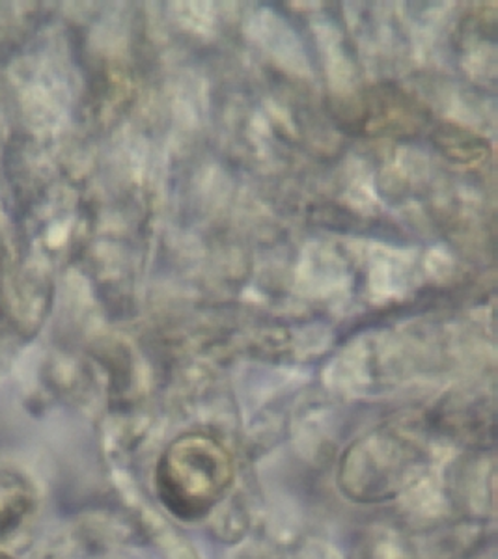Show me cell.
<instances>
[{"instance_id": "1", "label": "cell", "mask_w": 498, "mask_h": 559, "mask_svg": "<svg viewBox=\"0 0 498 559\" xmlns=\"http://www.w3.org/2000/svg\"><path fill=\"white\" fill-rule=\"evenodd\" d=\"M234 477L230 453L205 435L174 440L155 472L157 492L168 511L186 521L204 516Z\"/></svg>"}, {"instance_id": "2", "label": "cell", "mask_w": 498, "mask_h": 559, "mask_svg": "<svg viewBox=\"0 0 498 559\" xmlns=\"http://www.w3.org/2000/svg\"><path fill=\"white\" fill-rule=\"evenodd\" d=\"M420 455L396 437H370L347 450L340 466V485L358 502H384L410 484Z\"/></svg>"}, {"instance_id": "3", "label": "cell", "mask_w": 498, "mask_h": 559, "mask_svg": "<svg viewBox=\"0 0 498 559\" xmlns=\"http://www.w3.org/2000/svg\"><path fill=\"white\" fill-rule=\"evenodd\" d=\"M418 110L407 94L398 88H376L370 97H366L363 107V123L366 129H376L379 133H392L396 129L415 126Z\"/></svg>"}, {"instance_id": "4", "label": "cell", "mask_w": 498, "mask_h": 559, "mask_svg": "<svg viewBox=\"0 0 498 559\" xmlns=\"http://www.w3.org/2000/svg\"><path fill=\"white\" fill-rule=\"evenodd\" d=\"M473 134L461 131V129L448 128L447 134L441 133V136H437V146H441L450 155V159L473 163V160L482 159V153H484L486 144H482L479 139L463 144Z\"/></svg>"}, {"instance_id": "5", "label": "cell", "mask_w": 498, "mask_h": 559, "mask_svg": "<svg viewBox=\"0 0 498 559\" xmlns=\"http://www.w3.org/2000/svg\"><path fill=\"white\" fill-rule=\"evenodd\" d=\"M25 509L26 506H20V503L2 502V524H8L7 515H4V513H8V511H15V513L21 516V513H23Z\"/></svg>"}, {"instance_id": "6", "label": "cell", "mask_w": 498, "mask_h": 559, "mask_svg": "<svg viewBox=\"0 0 498 559\" xmlns=\"http://www.w3.org/2000/svg\"><path fill=\"white\" fill-rule=\"evenodd\" d=\"M0 559H8V558H0Z\"/></svg>"}]
</instances>
